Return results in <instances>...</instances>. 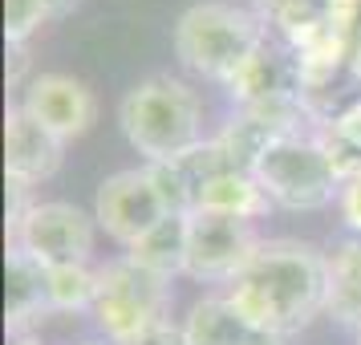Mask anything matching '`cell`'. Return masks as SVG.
Here are the masks:
<instances>
[{
  "label": "cell",
  "instance_id": "484cf974",
  "mask_svg": "<svg viewBox=\"0 0 361 345\" xmlns=\"http://www.w3.org/2000/svg\"><path fill=\"white\" fill-rule=\"evenodd\" d=\"M341 25H345V33H349V41L357 45V41H361V0H345Z\"/></svg>",
  "mask_w": 361,
  "mask_h": 345
},
{
  "label": "cell",
  "instance_id": "8992f818",
  "mask_svg": "<svg viewBox=\"0 0 361 345\" xmlns=\"http://www.w3.org/2000/svg\"><path fill=\"white\" fill-rule=\"evenodd\" d=\"M264 240L256 236L252 219L219 212H191V231H187V277L191 280H235L256 256Z\"/></svg>",
  "mask_w": 361,
  "mask_h": 345
},
{
  "label": "cell",
  "instance_id": "277c9868",
  "mask_svg": "<svg viewBox=\"0 0 361 345\" xmlns=\"http://www.w3.org/2000/svg\"><path fill=\"white\" fill-rule=\"evenodd\" d=\"M252 175L260 183L268 199L288 212H317L329 207L333 199H341V179L321 150L317 134H288L276 138L260 155V163L252 167Z\"/></svg>",
  "mask_w": 361,
  "mask_h": 345
},
{
  "label": "cell",
  "instance_id": "f546056e",
  "mask_svg": "<svg viewBox=\"0 0 361 345\" xmlns=\"http://www.w3.org/2000/svg\"><path fill=\"white\" fill-rule=\"evenodd\" d=\"M353 61H357V69H361V41L353 45Z\"/></svg>",
  "mask_w": 361,
  "mask_h": 345
},
{
  "label": "cell",
  "instance_id": "d6986e66",
  "mask_svg": "<svg viewBox=\"0 0 361 345\" xmlns=\"http://www.w3.org/2000/svg\"><path fill=\"white\" fill-rule=\"evenodd\" d=\"M268 207H272L268 191L247 171L219 175L195 203V212H219V215H235V219H260V215H268Z\"/></svg>",
  "mask_w": 361,
  "mask_h": 345
},
{
  "label": "cell",
  "instance_id": "6da1fadb",
  "mask_svg": "<svg viewBox=\"0 0 361 345\" xmlns=\"http://www.w3.org/2000/svg\"><path fill=\"white\" fill-rule=\"evenodd\" d=\"M228 301L264 333H296L329 313V256L300 240H264L228 284Z\"/></svg>",
  "mask_w": 361,
  "mask_h": 345
},
{
  "label": "cell",
  "instance_id": "7a4b0ae2",
  "mask_svg": "<svg viewBox=\"0 0 361 345\" xmlns=\"http://www.w3.org/2000/svg\"><path fill=\"white\" fill-rule=\"evenodd\" d=\"M122 134L147 163H175L199 147V98L171 73L138 82L118 106Z\"/></svg>",
  "mask_w": 361,
  "mask_h": 345
},
{
  "label": "cell",
  "instance_id": "52a82bcc",
  "mask_svg": "<svg viewBox=\"0 0 361 345\" xmlns=\"http://www.w3.org/2000/svg\"><path fill=\"white\" fill-rule=\"evenodd\" d=\"M8 244L25 248L33 260H41L45 268L57 264H85L94 252V219L73 207V203H33L25 219L8 231Z\"/></svg>",
  "mask_w": 361,
  "mask_h": 345
},
{
  "label": "cell",
  "instance_id": "9c48e42d",
  "mask_svg": "<svg viewBox=\"0 0 361 345\" xmlns=\"http://www.w3.org/2000/svg\"><path fill=\"white\" fill-rule=\"evenodd\" d=\"M20 110L41 122L45 131H53L61 143L82 138L94 122H98V98L94 90L69 73H37L33 82L25 85Z\"/></svg>",
  "mask_w": 361,
  "mask_h": 345
},
{
  "label": "cell",
  "instance_id": "5b68a950",
  "mask_svg": "<svg viewBox=\"0 0 361 345\" xmlns=\"http://www.w3.org/2000/svg\"><path fill=\"white\" fill-rule=\"evenodd\" d=\"M171 280L154 277L147 268H138L130 256L110 260L98 268V301H94V321L110 341L126 345L138 333L163 325L166 309H171Z\"/></svg>",
  "mask_w": 361,
  "mask_h": 345
},
{
  "label": "cell",
  "instance_id": "cb8c5ba5",
  "mask_svg": "<svg viewBox=\"0 0 361 345\" xmlns=\"http://www.w3.org/2000/svg\"><path fill=\"white\" fill-rule=\"evenodd\" d=\"M341 215H345V224L361 236V175L341 183Z\"/></svg>",
  "mask_w": 361,
  "mask_h": 345
},
{
  "label": "cell",
  "instance_id": "603a6c76",
  "mask_svg": "<svg viewBox=\"0 0 361 345\" xmlns=\"http://www.w3.org/2000/svg\"><path fill=\"white\" fill-rule=\"evenodd\" d=\"M45 20H49V8L41 0H4V41L8 45H25Z\"/></svg>",
  "mask_w": 361,
  "mask_h": 345
},
{
  "label": "cell",
  "instance_id": "4316f807",
  "mask_svg": "<svg viewBox=\"0 0 361 345\" xmlns=\"http://www.w3.org/2000/svg\"><path fill=\"white\" fill-rule=\"evenodd\" d=\"M8 57H13V61H8V85H17L20 82V73H25V66H29V53H25V45H8Z\"/></svg>",
  "mask_w": 361,
  "mask_h": 345
},
{
  "label": "cell",
  "instance_id": "83f0119b",
  "mask_svg": "<svg viewBox=\"0 0 361 345\" xmlns=\"http://www.w3.org/2000/svg\"><path fill=\"white\" fill-rule=\"evenodd\" d=\"M41 4L49 8V17H61V13H69V8H73L78 0H41Z\"/></svg>",
  "mask_w": 361,
  "mask_h": 345
},
{
  "label": "cell",
  "instance_id": "7402d4cb",
  "mask_svg": "<svg viewBox=\"0 0 361 345\" xmlns=\"http://www.w3.org/2000/svg\"><path fill=\"white\" fill-rule=\"evenodd\" d=\"M147 175L154 183V191L163 199L166 215H191L195 212V191L183 179V171L175 163H147Z\"/></svg>",
  "mask_w": 361,
  "mask_h": 345
},
{
  "label": "cell",
  "instance_id": "f1b7e54d",
  "mask_svg": "<svg viewBox=\"0 0 361 345\" xmlns=\"http://www.w3.org/2000/svg\"><path fill=\"white\" fill-rule=\"evenodd\" d=\"M8 345H37V341H33V337H13Z\"/></svg>",
  "mask_w": 361,
  "mask_h": 345
},
{
  "label": "cell",
  "instance_id": "ac0fdd59",
  "mask_svg": "<svg viewBox=\"0 0 361 345\" xmlns=\"http://www.w3.org/2000/svg\"><path fill=\"white\" fill-rule=\"evenodd\" d=\"M329 313L361 329V236L329 252Z\"/></svg>",
  "mask_w": 361,
  "mask_h": 345
},
{
  "label": "cell",
  "instance_id": "ffe728a7",
  "mask_svg": "<svg viewBox=\"0 0 361 345\" xmlns=\"http://www.w3.org/2000/svg\"><path fill=\"white\" fill-rule=\"evenodd\" d=\"M45 289H49V309L57 313L94 309L98 272L90 264H57V268H45Z\"/></svg>",
  "mask_w": 361,
  "mask_h": 345
},
{
  "label": "cell",
  "instance_id": "4dcf8cb0",
  "mask_svg": "<svg viewBox=\"0 0 361 345\" xmlns=\"http://www.w3.org/2000/svg\"><path fill=\"white\" fill-rule=\"evenodd\" d=\"M82 345H118V341H110V337H102V341H82Z\"/></svg>",
  "mask_w": 361,
  "mask_h": 345
},
{
  "label": "cell",
  "instance_id": "5bb4252c",
  "mask_svg": "<svg viewBox=\"0 0 361 345\" xmlns=\"http://www.w3.org/2000/svg\"><path fill=\"white\" fill-rule=\"evenodd\" d=\"M256 17L272 25L296 53L309 49L333 29H345V0H252Z\"/></svg>",
  "mask_w": 361,
  "mask_h": 345
},
{
  "label": "cell",
  "instance_id": "e0dca14e",
  "mask_svg": "<svg viewBox=\"0 0 361 345\" xmlns=\"http://www.w3.org/2000/svg\"><path fill=\"white\" fill-rule=\"evenodd\" d=\"M187 231H191V215H163L142 240H134V244L126 248V256H130L138 268H147L154 277L171 280L187 268Z\"/></svg>",
  "mask_w": 361,
  "mask_h": 345
},
{
  "label": "cell",
  "instance_id": "30bf717a",
  "mask_svg": "<svg viewBox=\"0 0 361 345\" xmlns=\"http://www.w3.org/2000/svg\"><path fill=\"white\" fill-rule=\"evenodd\" d=\"M300 122H309L300 102H260V106H240L231 122L219 131V147L228 150V159L235 171H247L260 163V155L276 138H288V134H305Z\"/></svg>",
  "mask_w": 361,
  "mask_h": 345
},
{
  "label": "cell",
  "instance_id": "8fae6325",
  "mask_svg": "<svg viewBox=\"0 0 361 345\" xmlns=\"http://www.w3.org/2000/svg\"><path fill=\"white\" fill-rule=\"evenodd\" d=\"M300 82H305V57L284 41H268L244 66L235 69V78L228 82V94L240 106H260V102H296L300 94Z\"/></svg>",
  "mask_w": 361,
  "mask_h": 345
},
{
  "label": "cell",
  "instance_id": "2e32d148",
  "mask_svg": "<svg viewBox=\"0 0 361 345\" xmlns=\"http://www.w3.org/2000/svg\"><path fill=\"white\" fill-rule=\"evenodd\" d=\"M264 329H256L228 296H203L191 305V317L183 321L187 345H256Z\"/></svg>",
  "mask_w": 361,
  "mask_h": 345
},
{
  "label": "cell",
  "instance_id": "ba28073f",
  "mask_svg": "<svg viewBox=\"0 0 361 345\" xmlns=\"http://www.w3.org/2000/svg\"><path fill=\"white\" fill-rule=\"evenodd\" d=\"M166 215L163 199L150 183L147 167H134V171H118L98 187L94 199V219H98L106 236H114L118 244L130 248L134 240H142L159 219Z\"/></svg>",
  "mask_w": 361,
  "mask_h": 345
},
{
  "label": "cell",
  "instance_id": "3957f363",
  "mask_svg": "<svg viewBox=\"0 0 361 345\" xmlns=\"http://www.w3.org/2000/svg\"><path fill=\"white\" fill-rule=\"evenodd\" d=\"M264 37L268 29L256 13L224 0H203L175 20V57L199 78L228 85L235 69L264 45Z\"/></svg>",
  "mask_w": 361,
  "mask_h": 345
},
{
  "label": "cell",
  "instance_id": "7c38bea8",
  "mask_svg": "<svg viewBox=\"0 0 361 345\" xmlns=\"http://www.w3.org/2000/svg\"><path fill=\"white\" fill-rule=\"evenodd\" d=\"M300 110L312 126H337L361 110V69L353 57H333V61H305V82H300Z\"/></svg>",
  "mask_w": 361,
  "mask_h": 345
},
{
  "label": "cell",
  "instance_id": "4fadbf2b",
  "mask_svg": "<svg viewBox=\"0 0 361 345\" xmlns=\"http://www.w3.org/2000/svg\"><path fill=\"white\" fill-rule=\"evenodd\" d=\"M61 150H66V143L57 134L33 122L20 106H8V118H4V175L8 179L25 183V187L53 179L66 159Z\"/></svg>",
  "mask_w": 361,
  "mask_h": 345
},
{
  "label": "cell",
  "instance_id": "44dd1931",
  "mask_svg": "<svg viewBox=\"0 0 361 345\" xmlns=\"http://www.w3.org/2000/svg\"><path fill=\"white\" fill-rule=\"evenodd\" d=\"M175 167L183 171V179L191 183V191H195V203L199 195L212 187L219 175H228V171H235L228 159V150L219 147V138H212V143H199V147H191L183 159H175Z\"/></svg>",
  "mask_w": 361,
  "mask_h": 345
},
{
  "label": "cell",
  "instance_id": "9a60e30c",
  "mask_svg": "<svg viewBox=\"0 0 361 345\" xmlns=\"http://www.w3.org/2000/svg\"><path fill=\"white\" fill-rule=\"evenodd\" d=\"M41 313H49L45 264L33 260L25 248L8 244V260H4V321H8L13 333H20V325H29Z\"/></svg>",
  "mask_w": 361,
  "mask_h": 345
},
{
  "label": "cell",
  "instance_id": "d4e9b609",
  "mask_svg": "<svg viewBox=\"0 0 361 345\" xmlns=\"http://www.w3.org/2000/svg\"><path fill=\"white\" fill-rule=\"evenodd\" d=\"M126 345H187V337H183L179 325L163 321V325H154V329H147V333H138V337H134V341H126Z\"/></svg>",
  "mask_w": 361,
  "mask_h": 345
}]
</instances>
